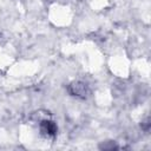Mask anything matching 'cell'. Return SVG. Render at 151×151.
I'll return each instance as SVG.
<instances>
[{
	"mask_svg": "<svg viewBox=\"0 0 151 151\" xmlns=\"http://www.w3.org/2000/svg\"><path fill=\"white\" fill-rule=\"evenodd\" d=\"M68 91L71 92V94L77 96V97H81V98H85L86 94L88 93V88H87L86 84L79 83V81L71 84L68 87Z\"/></svg>",
	"mask_w": 151,
	"mask_h": 151,
	"instance_id": "obj_1",
	"label": "cell"
},
{
	"mask_svg": "<svg viewBox=\"0 0 151 151\" xmlns=\"http://www.w3.org/2000/svg\"><path fill=\"white\" fill-rule=\"evenodd\" d=\"M40 130H41V133L45 134L46 137H54L57 133V126H55L54 122H51V120L41 122Z\"/></svg>",
	"mask_w": 151,
	"mask_h": 151,
	"instance_id": "obj_2",
	"label": "cell"
}]
</instances>
